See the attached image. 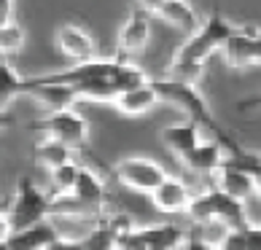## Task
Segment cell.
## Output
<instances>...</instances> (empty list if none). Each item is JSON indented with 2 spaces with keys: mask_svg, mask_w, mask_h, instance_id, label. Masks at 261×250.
I'll return each instance as SVG.
<instances>
[{
  "mask_svg": "<svg viewBox=\"0 0 261 250\" xmlns=\"http://www.w3.org/2000/svg\"><path fill=\"white\" fill-rule=\"evenodd\" d=\"M38 81H51V84H65L75 92L79 100H94V102H113L119 92H124L132 84L146 81V70L132 65L127 57L116 54L113 60H86L75 67L57 73H43L35 75Z\"/></svg>",
  "mask_w": 261,
  "mask_h": 250,
  "instance_id": "6da1fadb",
  "label": "cell"
},
{
  "mask_svg": "<svg viewBox=\"0 0 261 250\" xmlns=\"http://www.w3.org/2000/svg\"><path fill=\"white\" fill-rule=\"evenodd\" d=\"M151 84H153V89H156V94H159V102L175 105V108L186 113V119L194 121L199 129H207L210 134H216V140L224 146L226 156H231V153H237L240 148H243L234 137H229V134L224 132V127H221L216 119H213V113L205 105V100H202V94L197 92V86L175 81V78H167V75H164V78H151Z\"/></svg>",
  "mask_w": 261,
  "mask_h": 250,
  "instance_id": "7a4b0ae2",
  "label": "cell"
},
{
  "mask_svg": "<svg viewBox=\"0 0 261 250\" xmlns=\"http://www.w3.org/2000/svg\"><path fill=\"white\" fill-rule=\"evenodd\" d=\"M186 215L191 218V224H197V220H224L229 229H243L253 224L245 213L243 202L231 199L216 186L199 191V194H191L186 205Z\"/></svg>",
  "mask_w": 261,
  "mask_h": 250,
  "instance_id": "3957f363",
  "label": "cell"
},
{
  "mask_svg": "<svg viewBox=\"0 0 261 250\" xmlns=\"http://www.w3.org/2000/svg\"><path fill=\"white\" fill-rule=\"evenodd\" d=\"M231 33H234V24H231L221 11H213V14L205 19V22H199L197 30L180 43L175 60L205 65L213 54L221 51V46L226 43V38H229Z\"/></svg>",
  "mask_w": 261,
  "mask_h": 250,
  "instance_id": "277c9868",
  "label": "cell"
},
{
  "mask_svg": "<svg viewBox=\"0 0 261 250\" xmlns=\"http://www.w3.org/2000/svg\"><path fill=\"white\" fill-rule=\"evenodd\" d=\"M49 215H51V194H46L43 188H38L33 183V178H22L16 186L14 202L8 205V213H6L8 232L33 226L38 220H46Z\"/></svg>",
  "mask_w": 261,
  "mask_h": 250,
  "instance_id": "5b68a950",
  "label": "cell"
},
{
  "mask_svg": "<svg viewBox=\"0 0 261 250\" xmlns=\"http://www.w3.org/2000/svg\"><path fill=\"white\" fill-rule=\"evenodd\" d=\"M30 129L38 134H46V137H54L65 143L67 148L73 151H84L89 146V121L84 116H79L73 108L70 110H54L46 113L43 119H38L30 124Z\"/></svg>",
  "mask_w": 261,
  "mask_h": 250,
  "instance_id": "8992f818",
  "label": "cell"
},
{
  "mask_svg": "<svg viewBox=\"0 0 261 250\" xmlns=\"http://www.w3.org/2000/svg\"><path fill=\"white\" fill-rule=\"evenodd\" d=\"M186 239V232L175 224L156 226H129L116 237V250H146V247H167L178 250Z\"/></svg>",
  "mask_w": 261,
  "mask_h": 250,
  "instance_id": "52a82bcc",
  "label": "cell"
},
{
  "mask_svg": "<svg viewBox=\"0 0 261 250\" xmlns=\"http://www.w3.org/2000/svg\"><path fill=\"white\" fill-rule=\"evenodd\" d=\"M116 178H119V183H124L132 191H138V194H151V191L167 178V170L153 159L129 156V159H121L119 164H116Z\"/></svg>",
  "mask_w": 261,
  "mask_h": 250,
  "instance_id": "ba28073f",
  "label": "cell"
},
{
  "mask_svg": "<svg viewBox=\"0 0 261 250\" xmlns=\"http://www.w3.org/2000/svg\"><path fill=\"white\" fill-rule=\"evenodd\" d=\"M226 62L234 70H245V67H258L261 62V38L258 30L250 27H234V33L226 38V43L221 46Z\"/></svg>",
  "mask_w": 261,
  "mask_h": 250,
  "instance_id": "9c48e42d",
  "label": "cell"
},
{
  "mask_svg": "<svg viewBox=\"0 0 261 250\" xmlns=\"http://www.w3.org/2000/svg\"><path fill=\"white\" fill-rule=\"evenodd\" d=\"M156 102H159V94H156V89H153L151 78H146V81L132 84L124 92H119L111 105L119 110V116L138 119V116H146L148 110H153V105H156Z\"/></svg>",
  "mask_w": 261,
  "mask_h": 250,
  "instance_id": "30bf717a",
  "label": "cell"
},
{
  "mask_svg": "<svg viewBox=\"0 0 261 250\" xmlns=\"http://www.w3.org/2000/svg\"><path fill=\"white\" fill-rule=\"evenodd\" d=\"M57 49H60L67 60H75V62H86V60H94L97 57V43L89 30H84L81 24H62L57 30Z\"/></svg>",
  "mask_w": 261,
  "mask_h": 250,
  "instance_id": "8fae6325",
  "label": "cell"
},
{
  "mask_svg": "<svg viewBox=\"0 0 261 250\" xmlns=\"http://www.w3.org/2000/svg\"><path fill=\"white\" fill-rule=\"evenodd\" d=\"M151 16L143 8H132L127 22L119 30V57H129L146 49L148 38H151Z\"/></svg>",
  "mask_w": 261,
  "mask_h": 250,
  "instance_id": "7c38bea8",
  "label": "cell"
},
{
  "mask_svg": "<svg viewBox=\"0 0 261 250\" xmlns=\"http://www.w3.org/2000/svg\"><path fill=\"white\" fill-rule=\"evenodd\" d=\"M216 188H221L224 194H229L231 199L245 205L248 199H253L258 194V178H253L250 172L240 170L234 164H229L224 159V164L216 170Z\"/></svg>",
  "mask_w": 261,
  "mask_h": 250,
  "instance_id": "4fadbf2b",
  "label": "cell"
},
{
  "mask_svg": "<svg viewBox=\"0 0 261 250\" xmlns=\"http://www.w3.org/2000/svg\"><path fill=\"white\" fill-rule=\"evenodd\" d=\"M57 237H60V229H57L54 220L46 218V220H38L33 226L8 232L6 245H8V250H46Z\"/></svg>",
  "mask_w": 261,
  "mask_h": 250,
  "instance_id": "5bb4252c",
  "label": "cell"
},
{
  "mask_svg": "<svg viewBox=\"0 0 261 250\" xmlns=\"http://www.w3.org/2000/svg\"><path fill=\"white\" fill-rule=\"evenodd\" d=\"M33 100H38L43 105L49 113L54 110H70L75 102H79V97H75V92L70 89V86L65 84H51V81H38L35 75L33 78H27V92Z\"/></svg>",
  "mask_w": 261,
  "mask_h": 250,
  "instance_id": "9a60e30c",
  "label": "cell"
},
{
  "mask_svg": "<svg viewBox=\"0 0 261 250\" xmlns=\"http://www.w3.org/2000/svg\"><path fill=\"white\" fill-rule=\"evenodd\" d=\"M189 199H191L189 186L183 183L180 178H172V175H167L156 188L151 191L153 207H156L159 213H164V215H180V213H186Z\"/></svg>",
  "mask_w": 261,
  "mask_h": 250,
  "instance_id": "2e32d148",
  "label": "cell"
},
{
  "mask_svg": "<svg viewBox=\"0 0 261 250\" xmlns=\"http://www.w3.org/2000/svg\"><path fill=\"white\" fill-rule=\"evenodd\" d=\"M224 159H226V153L218 140H199L180 159V164L189 172H194V175H216V170L224 164Z\"/></svg>",
  "mask_w": 261,
  "mask_h": 250,
  "instance_id": "e0dca14e",
  "label": "cell"
},
{
  "mask_svg": "<svg viewBox=\"0 0 261 250\" xmlns=\"http://www.w3.org/2000/svg\"><path fill=\"white\" fill-rule=\"evenodd\" d=\"M153 14H156L162 22H167L170 27H175V30L183 33V35H191L202 22L197 8L191 6L189 0H164Z\"/></svg>",
  "mask_w": 261,
  "mask_h": 250,
  "instance_id": "ac0fdd59",
  "label": "cell"
},
{
  "mask_svg": "<svg viewBox=\"0 0 261 250\" xmlns=\"http://www.w3.org/2000/svg\"><path fill=\"white\" fill-rule=\"evenodd\" d=\"M197 143H199V127L194 121H189V119L178 121V124H170V127L162 129V146L167 148L178 161L186 156Z\"/></svg>",
  "mask_w": 261,
  "mask_h": 250,
  "instance_id": "d6986e66",
  "label": "cell"
},
{
  "mask_svg": "<svg viewBox=\"0 0 261 250\" xmlns=\"http://www.w3.org/2000/svg\"><path fill=\"white\" fill-rule=\"evenodd\" d=\"M73 197H79L84 202H92V205H105V183L100 180L97 172H92L89 167L79 164V172H75V183L70 188Z\"/></svg>",
  "mask_w": 261,
  "mask_h": 250,
  "instance_id": "ffe728a7",
  "label": "cell"
},
{
  "mask_svg": "<svg viewBox=\"0 0 261 250\" xmlns=\"http://www.w3.org/2000/svg\"><path fill=\"white\" fill-rule=\"evenodd\" d=\"M24 92H27V78L19 75L14 67L8 65V60L0 57V113L8 108V102L14 97H19V94H24Z\"/></svg>",
  "mask_w": 261,
  "mask_h": 250,
  "instance_id": "44dd1931",
  "label": "cell"
},
{
  "mask_svg": "<svg viewBox=\"0 0 261 250\" xmlns=\"http://www.w3.org/2000/svg\"><path fill=\"white\" fill-rule=\"evenodd\" d=\"M35 159L41 161L46 170H54V167H60V164H65V161L73 159V148H67L65 143L43 134V137L35 143Z\"/></svg>",
  "mask_w": 261,
  "mask_h": 250,
  "instance_id": "7402d4cb",
  "label": "cell"
},
{
  "mask_svg": "<svg viewBox=\"0 0 261 250\" xmlns=\"http://www.w3.org/2000/svg\"><path fill=\"white\" fill-rule=\"evenodd\" d=\"M224 250H261V229L258 224H248L243 229H229L221 239Z\"/></svg>",
  "mask_w": 261,
  "mask_h": 250,
  "instance_id": "603a6c76",
  "label": "cell"
},
{
  "mask_svg": "<svg viewBox=\"0 0 261 250\" xmlns=\"http://www.w3.org/2000/svg\"><path fill=\"white\" fill-rule=\"evenodd\" d=\"M27 43V30L22 24L16 22V19H6V22H0V57H14L24 49Z\"/></svg>",
  "mask_w": 261,
  "mask_h": 250,
  "instance_id": "cb8c5ba5",
  "label": "cell"
},
{
  "mask_svg": "<svg viewBox=\"0 0 261 250\" xmlns=\"http://www.w3.org/2000/svg\"><path fill=\"white\" fill-rule=\"evenodd\" d=\"M205 75V65L199 62H180V60H172L167 65V78H175V81H183V84H191L197 86Z\"/></svg>",
  "mask_w": 261,
  "mask_h": 250,
  "instance_id": "d4e9b609",
  "label": "cell"
},
{
  "mask_svg": "<svg viewBox=\"0 0 261 250\" xmlns=\"http://www.w3.org/2000/svg\"><path fill=\"white\" fill-rule=\"evenodd\" d=\"M49 172H51V191H54L51 197L70 194V188H73V183H75V172H79V164L70 159V161H65V164L54 167V170H49Z\"/></svg>",
  "mask_w": 261,
  "mask_h": 250,
  "instance_id": "484cf974",
  "label": "cell"
},
{
  "mask_svg": "<svg viewBox=\"0 0 261 250\" xmlns=\"http://www.w3.org/2000/svg\"><path fill=\"white\" fill-rule=\"evenodd\" d=\"M178 250H224L221 245H213V242H205V239H197V237H189L183 239V245Z\"/></svg>",
  "mask_w": 261,
  "mask_h": 250,
  "instance_id": "4316f807",
  "label": "cell"
},
{
  "mask_svg": "<svg viewBox=\"0 0 261 250\" xmlns=\"http://www.w3.org/2000/svg\"><path fill=\"white\" fill-rule=\"evenodd\" d=\"M162 3H164V0H132V8H143V11L153 14Z\"/></svg>",
  "mask_w": 261,
  "mask_h": 250,
  "instance_id": "83f0119b",
  "label": "cell"
},
{
  "mask_svg": "<svg viewBox=\"0 0 261 250\" xmlns=\"http://www.w3.org/2000/svg\"><path fill=\"white\" fill-rule=\"evenodd\" d=\"M14 19V0H0V22Z\"/></svg>",
  "mask_w": 261,
  "mask_h": 250,
  "instance_id": "f1b7e54d",
  "label": "cell"
},
{
  "mask_svg": "<svg viewBox=\"0 0 261 250\" xmlns=\"http://www.w3.org/2000/svg\"><path fill=\"white\" fill-rule=\"evenodd\" d=\"M3 207H6V205H0V239H6V234H8V220H6Z\"/></svg>",
  "mask_w": 261,
  "mask_h": 250,
  "instance_id": "f546056e",
  "label": "cell"
},
{
  "mask_svg": "<svg viewBox=\"0 0 261 250\" xmlns=\"http://www.w3.org/2000/svg\"><path fill=\"white\" fill-rule=\"evenodd\" d=\"M3 127H11V116H6V113H0V129Z\"/></svg>",
  "mask_w": 261,
  "mask_h": 250,
  "instance_id": "4dcf8cb0",
  "label": "cell"
},
{
  "mask_svg": "<svg viewBox=\"0 0 261 250\" xmlns=\"http://www.w3.org/2000/svg\"><path fill=\"white\" fill-rule=\"evenodd\" d=\"M0 250H8V245H6V239H0Z\"/></svg>",
  "mask_w": 261,
  "mask_h": 250,
  "instance_id": "1f68e13d",
  "label": "cell"
}]
</instances>
